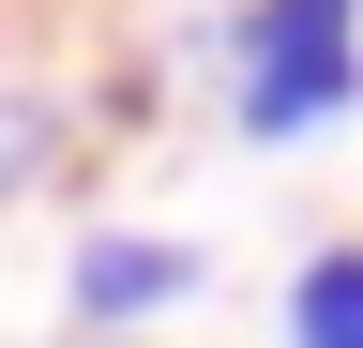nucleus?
<instances>
[{"mask_svg":"<svg viewBox=\"0 0 363 348\" xmlns=\"http://www.w3.org/2000/svg\"><path fill=\"white\" fill-rule=\"evenodd\" d=\"M242 46H257V61H288V46H348V0H257Z\"/></svg>","mask_w":363,"mask_h":348,"instance_id":"nucleus-4","label":"nucleus"},{"mask_svg":"<svg viewBox=\"0 0 363 348\" xmlns=\"http://www.w3.org/2000/svg\"><path fill=\"white\" fill-rule=\"evenodd\" d=\"M288 333L303 348H363V257H318V273L288 288Z\"/></svg>","mask_w":363,"mask_h":348,"instance_id":"nucleus-3","label":"nucleus"},{"mask_svg":"<svg viewBox=\"0 0 363 348\" xmlns=\"http://www.w3.org/2000/svg\"><path fill=\"white\" fill-rule=\"evenodd\" d=\"M76 318H167V303H197V242H152V228H106L76 242Z\"/></svg>","mask_w":363,"mask_h":348,"instance_id":"nucleus-1","label":"nucleus"},{"mask_svg":"<svg viewBox=\"0 0 363 348\" xmlns=\"http://www.w3.org/2000/svg\"><path fill=\"white\" fill-rule=\"evenodd\" d=\"M45 137H61V106L0 76V182H30V167H45Z\"/></svg>","mask_w":363,"mask_h":348,"instance_id":"nucleus-5","label":"nucleus"},{"mask_svg":"<svg viewBox=\"0 0 363 348\" xmlns=\"http://www.w3.org/2000/svg\"><path fill=\"white\" fill-rule=\"evenodd\" d=\"M348 91H363V61H348V46H288V61H257V76H242V121H257V137H303V121H333Z\"/></svg>","mask_w":363,"mask_h":348,"instance_id":"nucleus-2","label":"nucleus"}]
</instances>
